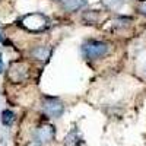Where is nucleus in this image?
I'll list each match as a JSON object with an SVG mask.
<instances>
[{"instance_id": "obj_7", "label": "nucleus", "mask_w": 146, "mask_h": 146, "mask_svg": "<svg viewBox=\"0 0 146 146\" xmlns=\"http://www.w3.org/2000/svg\"><path fill=\"white\" fill-rule=\"evenodd\" d=\"M2 120H3L5 126H10L12 123H13V120H15V114L12 113L10 110H5V111L2 113Z\"/></svg>"}, {"instance_id": "obj_4", "label": "nucleus", "mask_w": 146, "mask_h": 146, "mask_svg": "<svg viewBox=\"0 0 146 146\" xmlns=\"http://www.w3.org/2000/svg\"><path fill=\"white\" fill-rule=\"evenodd\" d=\"M64 143H66V146H85V140L82 139V136L79 135V131L76 129L72 130L67 135Z\"/></svg>"}, {"instance_id": "obj_6", "label": "nucleus", "mask_w": 146, "mask_h": 146, "mask_svg": "<svg viewBox=\"0 0 146 146\" xmlns=\"http://www.w3.org/2000/svg\"><path fill=\"white\" fill-rule=\"evenodd\" d=\"M31 54L36 60H45L48 57V54H50V48H47V47H35Z\"/></svg>"}, {"instance_id": "obj_1", "label": "nucleus", "mask_w": 146, "mask_h": 146, "mask_svg": "<svg viewBox=\"0 0 146 146\" xmlns=\"http://www.w3.org/2000/svg\"><path fill=\"white\" fill-rule=\"evenodd\" d=\"M108 45L102 41H96V40H89L82 45V51L86 58L95 60V58H101L108 53Z\"/></svg>"}, {"instance_id": "obj_5", "label": "nucleus", "mask_w": 146, "mask_h": 146, "mask_svg": "<svg viewBox=\"0 0 146 146\" xmlns=\"http://www.w3.org/2000/svg\"><path fill=\"white\" fill-rule=\"evenodd\" d=\"M86 5V0H64L63 2V9L66 12H76L80 7Z\"/></svg>"}, {"instance_id": "obj_2", "label": "nucleus", "mask_w": 146, "mask_h": 146, "mask_svg": "<svg viewBox=\"0 0 146 146\" xmlns=\"http://www.w3.org/2000/svg\"><path fill=\"white\" fill-rule=\"evenodd\" d=\"M54 136H56V127L51 124H42L34 133V142L36 145H45L48 142H51Z\"/></svg>"}, {"instance_id": "obj_3", "label": "nucleus", "mask_w": 146, "mask_h": 146, "mask_svg": "<svg viewBox=\"0 0 146 146\" xmlns=\"http://www.w3.org/2000/svg\"><path fill=\"white\" fill-rule=\"evenodd\" d=\"M44 113L48 115V117H53V118H57L63 114L64 111V105L62 101H58L57 98H48L45 100L44 102Z\"/></svg>"}, {"instance_id": "obj_9", "label": "nucleus", "mask_w": 146, "mask_h": 146, "mask_svg": "<svg viewBox=\"0 0 146 146\" xmlns=\"http://www.w3.org/2000/svg\"><path fill=\"white\" fill-rule=\"evenodd\" d=\"M137 10L140 12L142 15H146V2H145V3H142V5L139 6V9H137Z\"/></svg>"}, {"instance_id": "obj_8", "label": "nucleus", "mask_w": 146, "mask_h": 146, "mask_svg": "<svg viewBox=\"0 0 146 146\" xmlns=\"http://www.w3.org/2000/svg\"><path fill=\"white\" fill-rule=\"evenodd\" d=\"M124 2H126V0H102L104 6H107L108 9H115V7L121 6Z\"/></svg>"}, {"instance_id": "obj_10", "label": "nucleus", "mask_w": 146, "mask_h": 146, "mask_svg": "<svg viewBox=\"0 0 146 146\" xmlns=\"http://www.w3.org/2000/svg\"><path fill=\"white\" fill-rule=\"evenodd\" d=\"M3 70V60H2V56H0V73Z\"/></svg>"}]
</instances>
